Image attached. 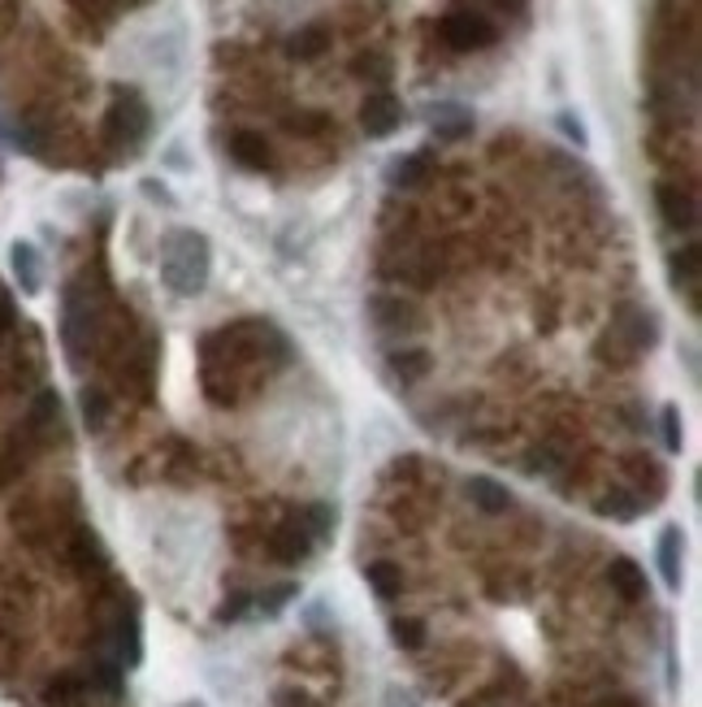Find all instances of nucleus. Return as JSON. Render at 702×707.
Listing matches in <instances>:
<instances>
[{"label":"nucleus","mask_w":702,"mask_h":707,"mask_svg":"<svg viewBox=\"0 0 702 707\" xmlns=\"http://www.w3.org/2000/svg\"><path fill=\"white\" fill-rule=\"evenodd\" d=\"M611 344H616V364H629V360H637L642 352H651L655 344H659V317L651 313V309H642V304H629V309H620V317H616V326H611ZM607 344V348H611Z\"/></svg>","instance_id":"20e7f679"},{"label":"nucleus","mask_w":702,"mask_h":707,"mask_svg":"<svg viewBox=\"0 0 702 707\" xmlns=\"http://www.w3.org/2000/svg\"><path fill=\"white\" fill-rule=\"evenodd\" d=\"M668 278H672V287H677L681 295H690V300L699 304V282H702L699 243H686V247H677V252L668 256Z\"/></svg>","instance_id":"2eb2a0df"},{"label":"nucleus","mask_w":702,"mask_h":707,"mask_svg":"<svg viewBox=\"0 0 702 707\" xmlns=\"http://www.w3.org/2000/svg\"><path fill=\"white\" fill-rule=\"evenodd\" d=\"M503 9H525V0H499Z\"/></svg>","instance_id":"ea45409f"},{"label":"nucleus","mask_w":702,"mask_h":707,"mask_svg":"<svg viewBox=\"0 0 702 707\" xmlns=\"http://www.w3.org/2000/svg\"><path fill=\"white\" fill-rule=\"evenodd\" d=\"M655 205H659V218L668 231H677V235L699 231V200L681 183H655Z\"/></svg>","instance_id":"0eeeda50"},{"label":"nucleus","mask_w":702,"mask_h":707,"mask_svg":"<svg viewBox=\"0 0 702 707\" xmlns=\"http://www.w3.org/2000/svg\"><path fill=\"white\" fill-rule=\"evenodd\" d=\"M607 587L616 590V599H624V603H642L646 599V573H642V565L637 560H629V556H616L611 565H607Z\"/></svg>","instance_id":"dca6fc26"},{"label":"nucleus","mask_w":702,"mask_h":707,"mask_svg":"<svg viewBox=\"0 0 702 707\" xmlns=\"http://www.w3.org/2000/svg\"><path fill=\"white\" fill-rule=\"evenodd\" d=\"M465 495H468V503H472L477 512H485V517H503V512H512V503H516L512 490L499 486L494 477H468Z\"/></svg>","instance_id":"f3484780"},{"label":"nucleus","mask_w":702,"mask_h":707,"mask_svg":"<svg viewBox=\"0 0 702 707\" xmlns=\"http://www.w3.org/2000/svg\"><path fill=\"white\" fill-rule=\"evenodd\" d=\"M364 317H368V326L377 331V335H412V331H421V309L412 304V300H403V295H368V304H364Z\"/></svg>","instance_id":"423d86ee"},{"label":"nucleus","mask_w":702,"mask_h":707,"mask_svg":"<svg viewBox=\"0 0 702 707\" xmlns=\"http://www.w3.org/2000/svg\"><path fill=\"white\" fill-rule=\"evenodd\" d=\"M83 421H87V430H105V421H109V399H105V391H96V386L83 391Z\"/></svg>","instance_id":"c756f323"},{"label":"nucleus","mask_w":702,"mask_h":707,"mask_svg":"<svg viewBox=\"0 0 702 707\" xmlns=\"http://www.w3.org/2000/svg\"><path fill=\"white\" fill-rule=\"evenodd\" d=\"M273 707H321L308 691H300V686H282L278 695H273Z\"/></svg>","instance_id":"473e14b6"},{"label":"nucleus","mask_w":702,"mask_h":707,"mask_svg":"<svg viewBox=\"0 0 702 707\" xmlns=\"http://www.w3.org/2000/svg\"><path fill=\"white\" fill-rule=\"evenodd\" d=\"M430 364H434V356L425 352V348H403V352L390 356V369H395V378H403V382L425 378V373H430Z\"/></svg>","instance_id":"bb28decb"},{"label":"nucleus","mask_w":702,"mask_h":707,"mask_svg":"<svg viewBox=\"0 0 702 707\" xmlns=\"http://www.w3.org/2000/svg\"><path fill=\"white\" fill-rule=\"evenodd\" d=\"M96 691L87 682V673H57L44 686V707H92Z\"/></svg>","instance_id":"4468645a"},{"label":"nucleus","mask_w":702,"mask_h":707,"mask_svg":"<svg viewBox=\"0 0 702 707\" xmlns=\"http://www.w3.org/2000/svg\"><path fill=\"white\" fill-rule=\"evenodd\" d=\"M594 512L607 517V521H616V525H633V521L646 512V503H642L629 486H616V490H607V495L594 503Z\"/></svg>","instance_id":"aec40b11"},{"label":"nucleus","mask_w":702,"mask_h":707,"mask_svg":"<svg viewBox=\"0 0 702 707\" xmlns=\"http://www.w3.org/2000/svg\"><path fill=\"white\" fill-rule=\"evenodd\" d=\"M382 707H425L408 686H386V695H382Z\"/></svg>","instance_id":"f704fd0d"},{"label":"nucleus","mask_w":702,"mask_h":707,"mask_svg":"<svg viewBox=\"0 0 702 707\" xmlns=\"http://www.w3.org/2000/svg\"><path fill=\"white\" fill-rule=\"evenodd\" d=\"M655 560H659L664 587L681 590V582H686V530H681V525H664V530H659Z\"/></svg>","instance_id":"9b49d317"},{"label":"nucleus","mask_w":702,"mask_h":707,"mask_svg":"<svg viewBox=\"0 0 702 707\" xmlns=\"http://www.w3.org/2000/svg\"><path fill=\"white\" fill-rule=\"evenodd\" d=\"M66 556H70V565H74L79 573H101V569L109 565V560H105V543H101L96 530H87V525H79V530L70 534Z\"/></svg>","instance_id":"a211bd4d"},{"label":"nucleus","mask_w":702,"mask_h":707,"mask_svg":"<svg viewBox=\"0 0 702 707\" xmlns=\"http://www.w3.org/2000/svg\"><path fill=\"white\" fill-rule=\"evenodd\" d=\"M633 482H637V499L651 508V503H659L664 495H668V473L659 470V461H651V456H633Z\"/></svg>","instance_id":"412c9836"},{"label":"nucleus","mask_w":702,"mask_h":707,"mask_svg":"<svg viewBox=\"0 0 702 707\" xmlns=\"http://www.w3.org/2000/svg\"><path fill=\"white\" fill-rule=\"evenodd\" d=\"M295 599H300L295 582H273V587H265L260 594H251V612L256 616H282V607L295 603Z\"/></svg>","instance_id":"a878e982"},{"label":"nucleus","mask_w":702,"mask_h":707,"mask_svg":"<svg viewBox=\"0 0 702 707\" xmlns=\"http://www.w3.org/2000/svg\"><path fill=\"white\" fill-rule=\"evenodd\" d=\"M178 707H204V704H178Z\"/></svg>","instance_id":"a19ab883"},{"label":"nucleus","mask_w":702,"mask_h":707,"mask_svg":"<svg viewBox=\"0 0 702 707\" xmlns=\"http://www.w3.org/2000/svg\"><path fill=\"white\" fill-rule=\"evenodd\" d=\"M269 560H278V565H304L313 552H317V543H313V534L291 517V521H282V525H273L269 530Z\"/></svg>","instance_id":"9d476101"},{"label":"nucleus","mask_w":702,"mask_h":707,"mask_svg":"<svg viewBox=\"0 0 702 707\" xmlns=\"http://www.w3.org/2000/svg\"><path fill=\"white\" fill-rule=\"evenodd\" d=\"M295 521H300V525H304V530L313 534V543L321 547V543H326V538L335 534V525H339V512H335L330 503H308V508H300V512H295Z\"/></svg>","instance_id":"b1692460"},{"label":"nucleus","mask_w":702,"mask_h":707,"mask_svg":"<svg viewBox=\"0 0 702 707\" xmlns=\"http://www.w3.org/2000/svg\"><path fill=\"white\" fill-rule=\"evenodd\" d=\"M430 170H434V161H430L425 148L403 152V157H395V161L386 165V187H395V192H417V187L430 183Z\"/></svg>","instance_id":"f8f14e48"},{"label":"nucleus","mask_w":702,"mask_h":707,"mask_svg":"<svg viewBox=\"0 0 702 707\" xmlns=\"http://www.w3.org/2000/svg\"><path fill=\"white\" fill-rule=\"evenodd\" d=\"M213 278V243L204 231H191V227H174L161 239V282L183 295V300H196L204 295Z\"/></svg>","instance_id":"f257e3e1"},{"label":"nucleus","mask_w":702,"mask_h":707,"mask_svg":"<svg viewBox=\"0 0 702 707\" xmlns=\"http://www.w3.org/2000/svg\"><path fill=\"white\" fill-rule=\"evenodd\" d=\"M231 157L243 165V170H269V165H273V148H269V139L256 135V130H234Z\"/></svg>","instance_id":"6ab92c4d"},{"label":"nucleus","mask_w":702,"mask_h":707,"mask_svg":"<svg viewBox=\"0 0 702 707\" xmlns=\"http://www.w3.org/2000/svg\"><path fill=\"white\" fill-rule=\"evenodd\" d=\"M152 135V105L139 92H117L109 114H105V143L117 157H139V148Z\"/></svg>","instance_id":"7ed1b4c3"},{"label":"nucleus","mask_w":702,"mask_h":707,"mask_svg":"<svg viewBox=\"0 0 702 707\" xmlns=\"http://www.w3.org/2000/svg\"><path fill=\"white\" fill-rule=\"evenodd\" d=\"M96 335H101V300H96V291L83 278H74L66 287V300H61V344H66V356L74 364H83L92 356Z\"/></svg>","instance_id":"f03ea898"},{"label":"nucleus","mask_w":702,"mask_h":707,"mask_svg":"<svg viewBox=\"0 0 702 707\" xmlns=\"http://www.w3.org/2000/svg\"><path fill=\"white\" fill-rule=\"evenodd\" d=\"M13 326H17V304H13V295L0 287V335L13 331Z\"/></svg>","instance_id":"c9c22d12"},{"label":"nucleus","mask_w":702,"mask_h":707,"mask_svg":"<svg viewBox=\"0 0 702 707\" xmlns=\"http://www.w3.org/2000/svg\"><path fill=\"white\" fill-rule=\"evenodd\" d=\"M355 74H373V79H386V74H390V66H386V61H368V57H360V61H355Z\"/></svg>","instance_id":"e433bc0d"},{"label":"nucleus","mask_w":702,"mask_h":707,"mask_svg":"<svg viewBox=\"0 0 702 707\" xmlns=\"http://www.w3.org/2000/svg\"><path fill=\"white\" fill-rule=\"evenodd\" d=\"M555 126H560V135H564L569 143H577V152L589 148V130H585V121L577 109H560V114H555Z\"/></svg>","instance_id":"7c9ffc66"},{"label":"nucleus","mask_w":702,"mask_h":707,"mask_svg":"<svg viewBox=\"0 0 702 707\" xmlns=\"http://www.w3.org/2000/svg\"><path fill=\"white\" fill-rule=\"evenodd\" d=\"M364 582H368V590L377 594V599H399L403 594V569L395 565V560H373V565H364Z\"/></svg>","instance_id":"5701e85b"},{"label":"nucleus","mask_w":702,"mask_h":707,"mask_svg":"<svg viewBox=\"0 0 702 707\" xmlns=\"http://www.w3.org/2000/svg\"><path fill=\"white\" fill-rule=\"evenodd\" d=\"M390 642H395L399 651H425L430 629H425L421 616H395V621H390Z\"/></svg>","instance_id":"393cba45"},{"label":"nucleus","mask_w":702,"mask_h":707,"mask_svg":"<svg viewBox=\"0 0 702 707\" xmlns=\"http://www.w3.org/2000/svg\"><path fill=\"white\" fill-rule=\"evenodd\" d=\"M408 121V109L395 92H368L364 105H360V130L368 139H390L399 126Z\"/></svg>","instance_id":"6e6552de"},{"label":"nucleus","mask_w":702,"mask_h":707,"mask_svg":"<svg viewBox=\"0 0 702 707\" xmlns=\"http://www.w3.org/2000/svg\"><path fill=\"white\" fill-rule=\"evenodd\" d=\"M564 465H569V456H564L555 443H542V448H534V452L525 456L529 477H555V473H564Z\"/></svg>","instance_id":"cd10ccee"},{"label":"nucleus","mask_w":702,"mask_h":707,"mask_svg":"<svg viewBox=\"0 0 702 707\" xmlns=\"http://www.w3.org/2000/svg\"><path fill=\"white\" fill-rule=\"evenodd\" d=\"M594 707H642V699L637 695H602Z\"/></svg>","instance_id":"4c0bfd02"},{"label":"nucleus","mask_w":702,"mask_h":707,"mask_svg":"<svg viewBox=\"0 0 702 707\" xmlns=\"http://www.w3.org/2000/svg\"><path fill=\"white\" fill-rule=\"evenodd\" d=\"M659 430H664V448L668 452H681L686 448V421H681V408L677 404H668L659 413Z\"/></svg>","instance_id":"c85d7f7f"},{"label":"nucleus","mask_w":702,"mask_h":707,"mask_svg":"<svg viewBox=\"0 0 702 707\" xmlns=\"http://www.w3.org/2000/svg\"><path fill=\"white\" fill-rule=\"evenodd\" d=\"M139 192H143V196H148L152 205H165V209H174V205H178V200L169 196V187H165L161 178H143V183H139Z\"/></svg>","instance_id":"72a5a7b5"},{"label":"nucleus","mask_w":702,"mask_h":707,"mask_svg":"<svg viewBox=\"0 0 702 707\" xmlns=\"http://www.w3.org/2000/svg\"><path fill=\"white\" fill-rule=\"evenodd\" d=\"M438 31H443L447 48H456V53H481V48H490V44L499 39V26H494L485 13H477V9H456V13H447Z\"/></svg>","instance_id":"39448f33"},{"label":"nucleus","mask_w":702,"mask_h":707,"mask_svg":"<svg viewBox=\"0 0 702 707\" xmlns=\"http://www.w3.org/2000/svg\"><path fill=\"white\" fill-rule=\"evenodd\" d=\"M326 48H330V31L317 26V22L300 26V31L286 39V57H291V61H317V57H326Z\"/></svg>","instance_id":"4be33fe9"},{"label":"nucleus","mask_w":702,"mask_h":707,"mask_svg":"<svg viewBox=\"0 0 702 707\" xmlns=\"http://www.w3.org/2000/svg\"><path fill=\"white\" fill-rule=\"evenodd\" d=\"M9 269H13L17 287H22L26 295H39V291H44V256H39L35 243L13 239V243H9Z\"/></svg>","instance_id":"ddd939ff"},{"label":"nucleus","mask_w":702,"mask_h":707,"mask_svg":"<svg viewBox=\"0 0 702 707\" xmlns=\"http://www.w3.org/2000/svg\"><path fill=\"white\" fill-rule=\"evenodd\" d=\"M421 118L430 121V130L443 139V143H456V139H468L477 130V114L460 105V101H434L421 109Z\"/></svg>","instance_id":"1a4fd4ad"},{"label":"nucleus","mask_w":702,"mask_h":707,"mask_svg":"<svg viewBox=\"0 0 702 707\" xmlns=\"http://www.w3.org/2000/svg\"><path fill=\"white\" fill-rule=\"evenodd\" d=\"M686 364H690V373L699 378V352H694V344H686Z\"/></svg>","instance_id":"58836bf2"},{"label":"nucleus","mask_w":702,"mask_h":707,"mask_svg":"<svg viewBox=\"0 0 702 707\" xmlns=\"http://www.w3.org/2000/svg\"><path fill=\"white\" fill-rule=\"evenodd\" d=\"M251 612V590H234L231 599L218 607V621H243Z\"/></svg>","instance_id":"2f4dec72"}]
</instances>
